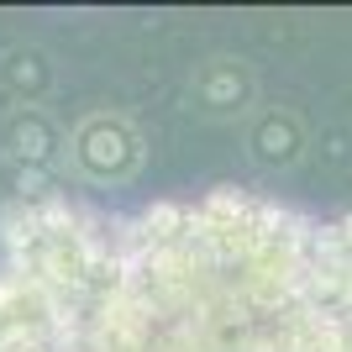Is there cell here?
Returning a JSON list of instances; mask_svg holds the SVG:
<instances>
[{"label": "cell", "mask_w": 352, "mask_h": 352, "mask_svg": "<svg viewBox=\"0 0 352 352\" xmlns=\"http://www.w3.org/2000/svg\"><path fill=\"white\" fill-rule=\"evenodd\" d=\"M0 352H352V210L210 184L0 206Z\"/></svg>", "instance_id": "cell-1"}, {"label": "cell", "mask_w": 352, "mask_h": 352, "mask_svg": "<svg viewBox=\"0 0 352 352\" xmlns=\"http://www.w3.org/2000/svg\"><path fill=\"white\" fill-rule=\"evenodd\" d=\"M190 111L206 121H248L258 111V74L248 58L216 53L190 74Z\"/></svg>", "instance_id": "cell-4"}, {"label": "cell", "mask_w": 352, "mask_h": 352, "mask_svg": "<svg viewBox=\"0 0 352 352\" xmlns=\"http://www.w3.org/2000/svg\"><path fill=\"white\" fill-rule=\"evenodd\" d=\"M147 142L137 132L132 116L121 111H85V116L69 126V147H63V168H69L79 184H95V190H116V184H132L142 174Z\"/></svg>", "instance_id": "cell-2"}, {"label": "cell", "mask_w": 352, "mask_h": 352, "mask_svg": "<svg viewBox=\"0 0 352 352\" xmlns=\"http://www.w3.org/2000/svg\"><path fill=\"white\" fill-rule=\"evenodd\" d=\"M58 85V69L37 43H11L0 53V95L11 105H43Z\"/></svg>", "instance_id": "cell-6"}, {"label": "cell", "mask_w": 352, "mask_h": 352, "mask_svg": "<svg viewBox=\"0 0 352 352\" xmlns=\"http://www.w3.org/2000/svg\"><path fill=\"white\" fill-rule=\"evenodd\" d=\"M248 158L268 174H289L294 163L310 153V126L294 105H258L248 116Z\"/></svg>", "instance_id": "cell-5"}, {"label": "cell", "mask_w": 352, "mask_h": 352, "mask_svg": "<svg viewBox=\"0 0 352 352\" xmlns=\"http://www.w3.org/2000/svg\"><path fill=\"white\" fill-rule=\"evenodd\" d=\"M63 147H69V132L47 105H11L0 116V158L16 168V195L58 190Z\"/></svg>", "instance_id": "cell-3"}]
</instances>
